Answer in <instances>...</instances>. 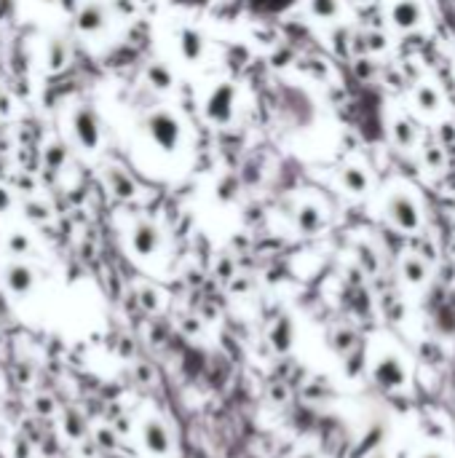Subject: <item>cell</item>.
Segmentation results:
<instances>
[{"mask_svg": "<svg viewBox=\"0 0 455 458\" xmlns=\"http://www.w3.org/2000/svg\"><path fill=\"white\" fill-rule=\"evenodd\" d=\"M27 453H30V450H27V445L19 442V450H16V458H27Z\"/></svg>", "mask_w": 455, "mask_h": 458, "instance_id": "d590c367", "label": "cell"}, {"mask_svg": "<svg viewBox=\"0 0 455 458\" xmlns=\"http://www.w3.org/2000/svg\"><path fill=\"white\" fill-rule=\"evenodd\" d=\"M340 185L348 193L361 196V193H367V188H370V177H367V172L361 166H343L340 169Z\"/></svg>", "mask_w": 455, "mask_h": 458, "instance_id": "4fadbf2b", "label": "cell"}, {"mask_svg": "<svg viewBox=\"0 0 455 458\" xmlns=\"http://www.w3.org/2000/svg\"><path fill=\"white\" fill-rule=\"evenodd\" d=\"M415 102H418V108L426 110V113H434V110L442 105V97L437 94V89L434 86H428V83H420L418 89H415Z\"/></svg>", "mask_w": 455, "mask_h": 458, "instance_id": "e0dca14e", "label": "cell"}, {"mask_svg": "<svg viewBox=\"0 0 455 458\" xmlns=\"http://www.w3.org/2000/svg\"><path fill=\"white\" fill-rule=\"evenodd\" d=\"M375 380L380 383V386H386V389H394V386H399L401 383V367L397 359H383V362H378L375 367Z\"/></svg>", "mask_w": 455, "mask_h": 458, "instance_id": "9a60e30c", "label": "cell"}, {"mask_svg": "<svg viewBox=\"0 0 455 458\" xmlns=\"http://www.w3.org/2000/svg\"><path fill=\"white\" fill-rule=\"evenodd\" d=\"M294 225H297L300 233H306V236L319 233L324 228V212H321V206H316V204H303L297 209V215H294Z\"/></svg>", "mask_w": 455, "mask_h": 458, "instance_id": "7c38bea8", "label": "cell"}, {"mask_svg": "<svg viewBox=\"0 0 455 458\" xmlns=\"http://www.w3.org/2000/svg\"><path fill=\"white\" fill-rule=\"evenodd\" d=\"M391 137H394V142H397L399 148H413V142H415L413 123L407 121V118H397V121L391 123Z\"/></svg>", "mask_w": 455, "mask_h": 458, "instance_id": "ac0fdd59", "label": "cell"}, {"mask_svg": "<svg viewBox=\"0 0 455 458\" xmlns=\"http://www.w3.org/2000/svg\"><path fill=\"white\" fill-rule=\"evenodd\" d=\"M145 132L150 142L161 150V153H177L182 145V123L174 118L169 110H153L145 118Z\"/></svg>", "mask_w": 455, "mask_h": 458, "instance_id": "6da1fadb", "label": "cell"}, {"mask_svg": "<svg viewBox=\"0 0 455 458\" xmlns=\"http://www.w3.org/2000/svg\"><path fill=\"white\" fill-rule=\"evenodd\" d=\"M239 188V180H236V177H223V180H220V185H217V193H220V199H223V202H230V199H233V190Z\"/></svg>", "mask_w": 455, "mask_h": 458, "instance_id": "4316f807", "label": "cell"}, {"mask_svg": "<svg viewBox=\"0 0 455 458\" xmlns=\"http://www.w3.org/2000/svg\"><path fill=\"white\" fill-rule=\"evenodd\" d=\"M356 3H370V0H356Z\"/></svg>", "mask_w": 455, "mask_h": 458, "instance_id": "8d00e7d4", "label": "cell"}, {"mask_svg": "<svg viewBox=\"0 0 455 458\" xmlns=\"http://www.w3.org/2000/svg\"><path fill=\"white\" fill-rule=\"evenodd\" d=\"M440 140H442V145H447V142H453V140H455V126H453V123H444V126H442Z\"/></svg>", "mask_w": 455, "mask_h": 458, "instance_id": "836d02e7", "label": "cell"}, {"mask_svg": "<svg viewBox=\"0 0 455 458\" xmlns=\"http://www.w3.org/2000/svg\"><path fill=\"white\" fill-rule=\"evenodd\" d=\"M11 206H13V196H11V190H8V188H3V185H0V215H8V212H11Z\"/></svg>", "mask_w": 455, "mask_h": 458, "instance_id": "d6a6232c", "label": "cell"}, {"mask_svg": "<svg viewBox=\"0 0 455 458\" xmlns=\"http://www.w3.org/2000/svg\"><path fill=\"white\" fill-rule=\"evenodd\" d=\"M6 247H8V252L16 257L27 255L30 249H32V242H30V236L27 233H22V230H13V233H8V239H6Z\"/></svg>", "mask_w": 455, "mask_h": 458, "instance_id": "44dd1931", "label": "cell"}, {"mask_svg": "<svg viewBox=\"0 0 455 458\" xmlns=\"http://www.w3.org/2000/svg\"><path fill=\"white\" fill-rule=\"evenodd\" d=\"M145 81H147V86H150V89H156V92H172V89H174L172 70L166 68V65H161V62L147 65Z\"/></svg>", "mask_w": 455, "mask_h": 458, "instance_id": "5bb4252c", "label": "cell"}, {"mask_svg": "<svg viewBox=\"0 0 455 458\" xmlns=\"http://www.w3.org/2000/svg\"><path fill=\"white\" fill-rule=\"evenodd\" d=\"M139 303L145 311H158L161 309V295L153 287H139Z\"/></svg>", "mask_w": 455, "mask_h": 458, "instance_id": "484cf974", "label": "cell"}, {"mask_svg": "<svg viewBox=\"0 0 455 458\" xmlns=\"http://www.w3.org/2000/svg\"><path fill=\"white\" fill-rule=\"evenodd\" d=\"M386 212H388V217H391V223L401 230H418V225H420L418 204H415L410 196H404V193H397V196L388 199Z\"/></svg>", "mask_w": 455, "mask_h": 458, "instance_id": "277c9868", "label": "cell"}, {"mask_svg": "<svg viewBox=\"0 0 455 458\" xmlns=\"http://www.w3.org/2000/svg\"><path fill=\"white\" fill-rule=\"evenodd\" d=\"M270 343L276 351H289L292 346V322L289 319H279L273 333H270Z\"/></svg>", "mask_w": 455, "mask_h": 458, "instance_id": "d6986e66", "label": "cell"}, {"mask_svg": "<svg viewBox=\"0 0 455 458\" xmlns=\"http://www.w3.org/2000/svg\"><path fill=\"white\" fill-rule=\"evenodd\" d=\"M364 46H367V54H380L388 49V38L378 30H370V32H364Z\"/></svg>", "mask_w": 455, "mask_h": 458, "instance_id": "603a6c76", "label": "cell"}, {"mask_svg": "<svg viewBox=\"0 0 455 458\" xmlns=\"http://www.w3.org/2000/svg\"><path fill=\"white\" fill-rule=\"evenodd\" d=\"M13 113V99H11V94L6 92V89H0V116L3 118H8Z\"/></svg>", "mask_w": 455, "mask_h": 458, "instance_id": "1f68e13d", "label": "cell"}, {"mask_svg": "<svg viewBox=\"0 0 455 458\" xmlns=\"http://www.w3.org/2000/svg\"><path fill=\"white\" fill-rule=\"evenodd\" d=\"M423 161H426L428 169L440 172V169H444V150H442L440 145H428V148L423 150Z\"/></svg>", "mask_w": 455, "mask_h": 458, "instance_id": "d4e9b609", "label": "cell"}, {"mask_svg": "<svg viewBox=\"0 0 455 458\" xmlns=\"http://www.w3.org/2000/svg\"><path fill=\"white\" fill-rule=\"evenodd\" d=\"M401 271H404V279H407L410 284H420L423 279H426V266H423L418 257H407Z\"/></svg>", "mask_w": 455, "mask_h": 458, "instance_id": "7402d4cb", "label": "cell"}, {"mask_svg": "<svg viewBox=\"0 0 455 458\" xmlns=\"http://www.w3.org/2000/svg\"><path fill=\"white\" fill-rule=\"evenodd\" d=\"M105 182H107V190L120 199V202H129L137 196V182H134L132 177L126 175L120 166H107L105 169Z\"/></svg>", "mask_w": 455, "mask_h": 458, "instance_id": "8fae6325", "label": "cell"}, {"mask_svg": "<svg viewBox=\"0 0 455 458\" xmlns=\"http://www.w3.org/2000/svg\"><path fill=\"white\" fill-rule=\"evenodd\" d=\"M107 8L102 3H86L75 16V27L83 35H99L107 27Z\"/></svg>", "mask_w": 455, "mask_h": 458, "instance_id": "52a82bcc", "label": "cell"}, {"mask_svg": "<svg viewBox=\"0 0 455 458\" xmlns=\"http://www.w3.org/2000/svg\"><path fill=\"white\" fill-rule=\"evenodd\" d=\"M332 41H335V51H337V54H348V43H351V32H348V30H340Z\"/></svg>", "mask_w": 455, "mask_h": 458, "instance_id": "4dcf8cb0", "label": "cell"}, {"mask_svg": "<svg viewBox=\"0 0 455 458\" xmlns=\"http://www.w3.org/2000/svg\"><path fill=\"white\" fill-rule=\"evenodd\" d=\"M70 126H73V137L86 153H96L102 145V129H99V118L89 105H78L70 116Z\"/></svg>", "mask_w": 455, "mask_h": 458, "instance_id": "7a4b0ae2", "label": "cell"}, {"mask_svg": "<svg viewBox=\"0 0 455 458\" xmlns=\"http://www.w3.org/2000/svg\"><path fill=\"white\" fill-rule=\"evenodd\" d=\"M233 113H236V86L228 81L217 83L204 102L206 121L214 123V126H228L233 121Z\"/></svg>", "mask_w": 455, "mask_h": 458, "instance_id": "3957f363", "label": "cell"}, {"mask_svg": "<svg viewBox=\"0 0 455 458\" xmlns=\"http://www.w3.org/2000/svg\"><path fill=\"white\" fill-rule=\"evenodd\" d=\"M361 260L370 266V271L375 268V260H373V252H370V249H361Z\"/></svg>", "mask_w": 455, "mask_h": 458, "instance_id": "e575fe53", "label": "cell"}, {"mask_svg": "<svg viewBox=\"0 0 455 458\" xmlns=\"http://www.w3.org/2000/svg\"><path fill=\"white\" fill-rule=\"evenodd\" d=\"M25 212L30 220H46L49 217V206L40 202H27L25 204Z\"/></svg>", "mask_w": 455, "mask_h": 458, "instance_id": "f1b7e54d", "label": "cell"}, {"mask_svg": "<svg viewBox=\"0 0 455 458\" xmlns=\"http://www.w3.org/2000/svg\"><path fill=\"white\" fill-rule=\"evenodd\" d=\"M420 19H423V11H420V6H418L415 0H397V3L391 6V25L397 30L418 27Z\"/></svg>", "mask_w": 455, "mask_h": 458, "instance_id": "30bf717a", "label": "cell"}, {"mask_svg": "<svg viewBox=\"0 0 455 458\" xmlns=\"http://www.w3.org/2000/svg\"><path fill=\"white\" fill-rule=\"evenodd\" d=\"M67 59H70L67 43H62L59 38L49 41V46H46V68H49V73H59L67 65Z\"/></svg>", "mask_w": 455, "mask_h": 458, "instance_id": "2e32d148", "label": "cell"}, {"mask_svg": "<svg viewBox=\"0 0 455 458\" xmlns=\"http://www.w3.org/2000/svg\"><path fill=\"white\" fill-rule=\"evenodd\" d=\"M177 49H180V56L187 65H199L204 59V51H206V43L196 27H180L177 30Z\"/></svg>", "mask_w": 455, "mask_h": 458, "instance_id": "5b68a950", "label": "cell"}, {"mask_svg": "<svg viewBox=\"0 0 455 458\" xmlns=\"http://www.w3.org/2000/svg\"><path fill=\"white\" fill-rule=\"evenodd\" d=\"M65 431L70 434V437H80V434H83V418H80L78 413H67Z\"/></svg>", "mask_w": 455, "mask_h": 458, "instance_id": "83f0119b", "label": "cell"}, {"mask_svg": "<svg viewBox=\"0 0 455 458\" xmlns=\"http://www.w3.org/2000/svg\"><path fill=\"white\" fill-rule=\"evenodd\" d=\"M354 70H356V75H359L361 81H367V78H373L375 75V65L370 62V59H364V56H356Z\"/></svg>", "mask_w": 455, "mask_h": 458, "instance_id": "f546056e", "label": "cell"}, {"mask_svg": "<svg viewBox=\"0 0 455 458\" xmlns=\"http://www.w3.org/2000/svg\"><path fill=\"white\" fill-rule=\"evenodd\" d=\"M43 161H46V166H51V169H62L67 161V150L62 145H51V148H46V153H43Z\"/></svg>", "mask_w": 455, "mask_h": 458, "instance_id": "cb8c5ba5", "label": "cell"}, {"mask_svg": "<svg viewBox=\"0 0 455 458\" xmlns=\"http://www.w3.org/2000/svg\"><path fill=\"white\" fill-rule=\"evenodd\" d=\"M308 8L316 19H337L340 16V0H308Z\"/></svg>", "mask_w": 455, "mask_h": 458, "instance_id": "ffe728a7", "label": "cell"}, {"mask_svg": "<svg viewBox=\"0 0 455 458\" xmlns=\"http://www.w3.org/2000/svg\"><path fill=\"white\" fill-rule=\"evenodd\" d=\"M161 247V233L153 223H137L132 230V249L137 257H153Z\"/></svg>", "mask_w": 455, "mask_h": 458, "instance_id": "8992f818", "label": "cell"}, {"mask_svg": "<svg viewBox=\"0 0 455 458\" xmlns=\"http://www.w3.org/2000/svg\"><path fill=\"white\" fill-rule=\"evenodd\" d=\"M3 279L13 295H30V290L35 287V271L25 263H11L3 271Z\"/></svg>", "mask_w": 455, "mask_h": 458, "instance_id": "9c48e42d", "label": "cell"}, {"mask_svg": "<svg viewBox=\"0 0 455 458\" xmlns=\"http://www.w3.org/2000/svg\"><path fill=\"white\" fill-rule=\"evenodd\" d=\"M142 440H145L147 453H153V456H169V450H172V437H169L166 426L156 418H150L145 423Z\"/></svg>", "mask_w": 455, "mask_h": 458, "instance_id": "ba28073f", "label": "cell"}]
</instances>
